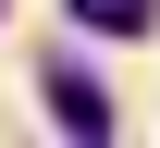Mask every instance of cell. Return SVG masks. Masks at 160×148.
<instances>
[{
    "label": "cell",
    "instance_id": "6da1fadb",
    "mask_svg": "<svg viewBox=\"0 0 160 148\" xmlns=\"http://www.w3.org/2000/svg\"><path fill=\"white\" fill-rule=\"evenodd\" d=\"M49 111H62V136H111V99L86 74H49Z\"/></svg>",
    "mask_w": 160,
    "mask_h": 148
}]
</instances>
